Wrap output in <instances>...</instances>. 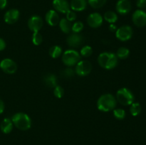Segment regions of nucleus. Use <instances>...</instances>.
Segmentation results:
<instances>
[{
	"label": "nucleus",
	"mask_w": 146,
	"mask_h": 145,
	"mask_svg": "<svg viewBox=\"0 0 146 145\" xmlns=\"http://www.w3.org/2000/svg\"><path fill=\"white\" fill-rule=\"evenodd\" d=\"M132 20L133 24L138 27H143L146 25V12L138 9L133 14Z\"/></svg>",
	"instance_id": "10"
},
{
	"label": "nucleus",
	"mask_w": 146,
	"mask_h": 145,
	"mask_svg": "<svg viewBox=\"0 0 146 145\" xmlns=\"http://www.w3.org/2000/svg\"><path fill=\"white\" fill-rule=\"evenodd\" d=\"M87 4V0H71L70 8L74 11H82L86 9Z\"/></svg>",
	"instance_id": "17"
},
{
	"label": "nucleus",
	"mask_w": 146,
	"mask_h": 145,
	"mask_svg": "<svg viewBox=\"0 0 146 145\" xmlns=\"http://www.w3.org/2000/svg\"><path fill=\"white\" fill-rule=\"evenodd\" d=\"M113 115L117 119H123L125 117V111L121 108H116L113 109Z\"/></svg>",
	"instance_id": "28"
},
{
	"label": "nucleus",
	"mask_w": 146,
	"mask_h": 145,
	"mask_svg": "<svg viewBox=\"0 0 146 145\" xmlns=\"http://www.w3.org/2000/svg\"><path fill=\"white\" fill-rule=\"evenodd\" d=\"M6 48V42L4 39L0 38V51H3Z\"/></svg>",
	"instance_id": "34"
},
{
	"label": "nucleus",
	"mask_w": 146,
	"mask_h": 145,
	"mask_svg": "<svg viewBox=\"0 0 146 145\" xmlns=\"http://www.w3.org/2000/svg\"><path fill=\"white\" fill-rule=\"evenodd\" d=\"M4 110V103L1 99H0V115L3 113Z\"/></svg>",
	"instance_id": "37"
},
{
	"label": "nucleus",
	"mask_w": 146,
	"mask_h": 145,
	"mask_svg": "<svg viewBox=\"0 0 146 145\" xmlns=\"http://www.w3.org/2000/svg\"><path fill=\"white\" fill-rule=\"evenodd\" d=\"M43 19L39 16L34 15L28 21V27L33 32H38L43 26Z\"/></svg>",
	"instance_id": "9"
},
{
	"label": "nucleus",
	"mask_w": 146,
	"mask_h": 145,
	"mask_svg": "<svg viewBox=\"0 0 146 145\" xmlns=\"http://www.w3.org/2000/svg\"><path fill=\"white\" fill-rule=\"evenodd\" d=\"M7 5V0H0V9H4Z\"/></svg>",
	"instance_id": "35"
},
{
	"label": "nucleus",
	"mask_w": 146,
	"mask_h": 145,
	"mask_svg": "<svg viewBox=\"0 0 146 145\" xmlns=\"http://www.w3.org/2000/svg\"><path fill=\"white\" fill-rule=\"evenodd\" d=\"M116 105V98L109 93L102 95L97 101V107L102 112H106L113 110Z\"/></svg>",
	"instance_id": "1"
},
{
	"label": "nucleus",
	"mask_w": 146,
	"mask_h": 145,
	"mask_svg": "<svg viewBox=\"0 0 146 145\" xmlns=\"http://www.w3.org/2000/svg\"><path fill=\"white\" fill-rule=\"evenodd\" d=\"M20 13L16 9H11L5 13L4 16V21L8 24H15L19 18Z\"/></svg>",
	"instance_id": "14"
},
{
	"label": "nucleus",
	"mask_w": 146,
	"mask_h": 145,
	"mask_svg": "<svg viewBox=\"0 0 146 145\" xmlns=\"http://www.w3.org/2000/svg\"><path fill=\"white\" fill-rule=\"evenodd\" d=\"M87 1L92 8L100 9L105 5L107 0H87Z\"/></svg>",
	"instance_id": "25"
},
{
	"label": "nucleus",
	"mask_w": 146,
	"mask_h": 145,
	"mask_svg": "<svg viewBox=\"0 0 146 145\" xmlns=\"http://www.w3.org/2000/svg\"><path fill=\"white\" fill-rule=\"evenodd\" d=\"M136 5L138 8L143 9L146 7V0H137Z\"/></svg>",
	"instance_id": "33"
},
{
	"label": "nucleus",
	"mask_w": 146,
	"mask_h": 145,
	"mask_svg": "<svg viewBox=\"0 0 146 145\" xmlns=\"http://www.w3.org/2000/svg\"><path fill=\"white\" fill-rule=\"evenodd\" d=\"M104 18L99 13L94 12L89 14L87 18V23L91 28H98L103 24Z\"/></svg>",
	"instance_id": "11"
},
{
	"label": "nucleus",
	"mask_w": 146,
	"mask_h": 145,
	"mask_svg": "<svg viewBox=\"0 0 146 145\" xmlns=\"http://www.w3.org/2000/svg\"><path fill=\"white\" fill-rule=\"evenodd\" d=\"M130 54V51L128 48H125V47H121L118 49L116 53V56L118 57V58L120 59H125V58H128Z\"/></svg>",
	"instance_id": "23"
},
{
	"label": "nucleus",
	"mask_w": 146,
	"mask_h": 145,
	"mask_svg": "<svg viewBox=\"0 0 146 145\" xmlns=\"http://www.w3.org/2000/svg\"><path fill=\"white\" fill-rule=\"evenodd\" d=\"M61 74L65 78H71L72 77H74V74H75V71H74L71 68H67L64 69V71H62Z\"/></svg>",
	"instance_id": "30"
},
{
	"label": "nucleus",
	"mask_w": 146,
	"mask_h": 145,
	"mask_svg": "<svg viewBox=\"0 0 146 145\" xmlns=\"http://www.w3.org/2000/svg\"><path fill=\"white\" fill-rule=\"evenodd\" d=\"M92 53L93 49L90 45H85L81 48V51H80V55H82L83 57H85V58L91 56Z\"/></svg>",
	"instance_id": "27"
},
{
	"label": "nucleus",
	"mask_w": 146,
	"mask_h": 145,
	"mask_svg": "<svg viewBox=\"0 0 146 145\" xmlns=\"http://www.w3.org/2000/svg\"><path fill=\"white\" fill-rule=\"evenodd\" d=\"M141 112V106L138 102H133L130 107V112L133 116H138Z\"/></svg>",
	"instance_id": "24"
},
{
	"label": "nucleus",
	"mask_w": 146,
	"mask_h": 145,
	"mask_svg": "<svg viewBox=\"0 0 146 145\" xmlns=\"http://www.w3.org/2000/svg\"><path fill=\"white\" fill-rule=\"evenodd\" d=\"M92 70V65L88 61H80L76 65L75 72L81 77L86 76Z\"/></svg>",
	"instance_id": "7"
},
{
	"label": "nucleus",
	"mask_w": 146,
	"mask_h": 145,
	"mask_svg": "<svg viewBox=\"0 0 146 145\" xmlns=\"http://www.w3.org/2000/svg\"><path fill=\"white\" fill-rule=\"evenodd\" d=\"M49 55L53 58H57L60 57L62 53V48L59 45H54L49 49Z\"/></svg>",
	"instance_id": "22"
},
{
	"label": "nucleus",
	"mask_w": 146,
	"mask_h": 145,
	"mask_svg": "<svg viewBox=\"0 0 146 145\" xmlns=\"http://www.w3.org/2000/svg\"><path fill=\"white\" fill-rule=\"evenodd\" d=\"M115 9L118 14L125 15L131 10V4L129 0H118L115 5Z\"/></svg>",
	"instance_id": "12"
},
{
	"label": "nucleus",
	"mask_w": 146,
	"mask_h": 145,
	"mask_svg": "<svg viewBox=\"0 0 146 145\" xmlns=\"http://www.w3.org/2000/svg\"><path fill=\"white\" fill-rule=\"evenodd\" d=\"M118 29L117 28V26L114 24H111V25L109 26V30L112 32H114V31H116V30Z\"/></svg>",
	"instance_id": "36"
},
{
	"label": "nucleus",
	"mask_w": 146,
	"mask_h": 145,
	"mask_svg": "<svg viewBox=\"0 0 146 145\" xmlns=\"http://www.w3.org/2000/svg\"><path fill=\"white\" fill-rule=\"evenodd\" d=\"M66 19L69 21H74L76 19V14L74 11L70 9L68 12L66 13Z\"/></svg>",
	"instance_id": "32"
},
{
	"label": "nucleus",
	"mask_w": 146,
	"mask_h": 145,
	"mask_svg": "<svg viewBox=\"0 0 146 145\" xmlns=\"http://www.w3.org/2000/svg\"><path fill=\"white\" fill-rule=\"evenodd\" d=\"M133 28L130 26H122L115 31V36L121 41H127L132 38Z\"/></svg>",
	"instance_id": "6"
},
{
	"label": "nucleus",
	"mask_w": 146,
	"mask_h": 145,
	"mask_svg": "<svg viewBox=\"0 0 146 145\" xmlns=\"http://www.w3.org/2000/svg\"><path fill=\"white\" fill-rule=\"evenodd\" d=\"M83 28H84V24L81 21H76L72 25L71 31L76 34H78L82 31Z\"/></svg>",
	"instance_id": "29"
},
{
	"label": "nucleus",
	"mask_w": 146,
	"mask_h": 145,
	"mask_svg": "<svg viewBox=\"0 0 146 145\" xmlns=\"http://www.w3.org/2000/svg\"><path fill=\"white\" fill-rule=\"evenodd\" d=\"M11 121L14 126L20 130H28L31 127V118L24 112H17L14 114L11 117Z\"/></svg>",
	"instance_id": "3"
},
{
	"label": "nucleus",
	"mask_w": 146,
	"mask_h": 145,
	"mask_svg": "<svg viewBox=\"0 0 146 145\" xmlns=\"http://www.w3.org/2000/svg\"><path fill=\"white\" fill-rule=\"evenodd\" d=\"M54 95H55L56 98H61L64 95V90L60 85H56L54 88Z\"/></svg>",
	"instance_id": "31"
},
{
	"label": "nucleus",
	"mask_w": 146,
	"mask_h": 145,
	"mask_svg": "<svg viewBox=\"0 0 146 145\" xmlns=\"http://www.w3.org/2000/svg\"><path fill=\"white\" fill-rule=\"evenodd\" d=\"M58 24H59L60 29H61L64 34H69L71 31L72 24H71V21H68L66 18H61V19H60Z\"/></svg>",
	"instance_id": "20"
},
{
	"label": "nucleus",
	"mask_w": 146,
	"mask_h": 145,
	"mask_svg": "<svg viewBox=\"0 0 146 145\" xmlns=\"http://www.w3.org/2000/svg\"><path fill=\"white\" fill-rule=\"evenodd\" d=\"M118 58L115 53L111 52H104L99 54L98 63L101 67L106 70L113 69L118 63Z\"/></svg>",
	"instance_id": "2"
},
{
	"label": "nucleus",
	"mask_w": 146,
	"mask_h": 145,
	"mask_svg": "<svg viewBox=\"0 0 146 145\" xmlns=\"http://www.w3.org/2000/svg\"><path fill=\"white\" fill-rule=\"evenodd\" d=\"M0 68L6 73L14 74L17 70V65L13 60L4 58L0 63Z\"/></svg>",
	"instance_id": "8"
},
{
	"label": "nucleus",
	"mask_w": 146,
	"mask_h": 145,
	"mask_svg": "<svg viewBox=\"0 0 146 145\" xmlns=\"http://www.w3.org/2000/svg\"><path fill=\"white\" fill-rule=\"evenodd\" d=\"M81 59V55L74 49H68L64 51L62 55V61L64 65L71 67L76 65Z\"/></svg>",
	"instance_id": "5"
},
{
	"label": "nucleus",
	"mask_w": 146,
	"mask_h": 145,
	"mask_svg": "<svg viewBox=\"0 0 146 145\" xmlns=\"http://www.w3.org/2000/svg\"><path fill=\"white\" fill-rule=\"evenodd\" d=\"M104 19L110 24H115L118 20V16L114 11H108L104 14Z\"/></svg>",
	"instance_id": "21"
},
{
	"label": "nucleus",
	"mask_w": 146,
	"mask_h": 145,
	"mask_svg": "<svg viewBox=\"0 0 146 145\" xmlns=\"http://www.w3.org/2000/svg\"><path fill=\"white\" fill-rule=\"evenodd\" d=\"M53 7L56 11L62 13V14H66L71 9L70 4L67 0H54Z\"/></svg>",
	"instance_id": "13"
},
{
	"label": "nucleus",
	"mask_w": 146,
	"mask_h": 145,
	"mask_svg": "<svg viewBox=\"0 0 146 145\" xmlns=\"http://www.w3.org/2000/svg\"><path fill=\"white\" fill-rule=\"evenodd\" d=\"M13 124L11 119L9 118H5L2 120L1 125H0V129L1 131L4 134H9L12 131Z\"/></svg>",
	"instance_id": "19"
},
{
	"label": "nucleus",
	"mask_w": 146,
	"mask_h": 145,
	"mask_svg": "<svg viewBox=\"0 0 146 145\" xmlns=\"http://www.w3.org/2000/svg\"><path fill=\"white\" fill-rule=\"evenodd\" d=\"M145 8H146V7H145Z\"/></svg>",
	"instance_id": "38"
},
{
	"label": "nucleus",
	"mask_w": 146,
	"mask_h": 145,
	"mask_svg": "<svg viewBox=\"0 0 146 145\" xmlns=\"http://www.w3.org/2000/svg\"><path fill=\"white\" fill-rule=\"evenodd\" d=\"M44 82L47 87L51 88H54L58 85V80L56 76L54 74H47L44 77Z\"/></svg>",
	"instance_id": "18"
},
{
	"label": "nucleus",
	"mask_w": 146,
	"mask_h": 145,
	"mask_svg": "<svg viewBox=\"0 0 146 145\" xmlns=\"http://www.w3.org/2000/svg\"><path fill=\"white\" fill-rule=\"evenodd\" d=\"M83 41H84V38H83L82 36L79 34H76V33L68 36L66 39L67 44L72 48L79 47L82 44Z\"/></svg>",
	"instance_id": "15"
},
{
	"label": "nucleus",
	"mask_w": 146,
	"mask_h": 145,
	"mask_svg": "<svg viewBox=\"0 0 146 145\" xmlns=\"http://www.w3.org/2000/svg\"><path fill=\"white\" fill-rule=\"evenodd\" d=\"M43 41V37L39 32H33L32 43L35 45H41Z\"/></svg>",
	"instance_id": "26"
},
{
	"label": "nucleus",
	"mask_w": 146,
	"mask_h": 145,
	"mask_svg": "<svg viewBox=\"0 0 146 145\" xmlns=\"http://www.w3.org/2000/svg\"><path fill=\"white\" fill-rule=\"evenodd\" d=\"M45 19L47 24L51 26H56L60 21L59 16L55 10H49L47 11L45 16Z\"/></svg>",
	"instance_id": "16"
},
{
	"label": "nucleus",
	"mask_w": 146,
	"mask_h": 145,
	"mask_svg": "<svg viewBox=\"0 0 146 145\" xmlns=\"http://www.w3.org/2000/svg\"><path fill=\"white\" fill-rule=\"evenodd\" d=\"M116 100L122 105L128 106L134 102V95L129 89L123 88L116 92Z\"/></svg>",
	"instance_id": "4"
}]
</instances>
